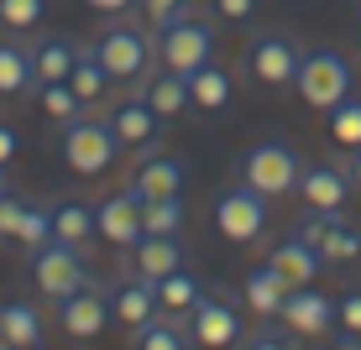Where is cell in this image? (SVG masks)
Returning a JSON list of instances; mask_svg holds the SVG:
<instances>
[{"mask_svg": "<svg viewBox=\"0 0 361 350\" xmlns=\"http://www.w3.org/2000/svg\"><path fill=\"white\" fill-rule=\"evenodd\" d=\"M16 241L27 246V251H37V246H47L53 241V215H47V209H27V220H21V230H16Z\"/></svg>", "mask_w": 361, "mask_h": 350, "instance_id": "e575fe53", "label": "cell"}, {"mask_svg": "<svg viewBox=\"0 0 361 350\" xmlns=\"http://www.w3.org/2000/svg\"><path fill=\"white\" fill-rule=\"evenodd\" d=\"M136 11H142L147 32H157V27H168L178 11H189V0H136Z\"/></svg>", "mask_w": 361, "mask_h": 350, "instance_id": "8d00e7d4", "label": "cell"}, {"mask_svg": "<svg viewBox=\"0 0 361 350\" xmlns=\"http://www.w3.org/2000/svg\"><path fill=\"white\" fill-rule=\"evenodd\" d=\"M267 267L278 272L288 287H314L319 267H325V256H319L314 246L304 241V235H288V241H278V246L267 251Z\"/></svg>", "mask_w": 361, "mask_h": 350, "instance_id": "ac0fdd59", "label": "cell"}, {"mask_svg": "<svg viewBox=\"0 0 361 350\" xmlns=\"http://www.w3.org/2000/svg\"><path fill=\"white\" fill-rule=\"evenodd\" d=\"M293 235H304V241L314 246L325 261H356V256H361V230L341 215V209H335V215H325V209H309V215L298 220Z\"/></svg>", "mask_w": 361, "mask_h": 350, "instance_id": "9c48e42d", "label": "cell"}, {"mask_svg": "<svg viewBox=\"0 0 361 350\" xmlns=\"http://www.w3.org/2000/svg\"><path fill=\"white\" fill-rule=\"evenodd\" d=\"M94 215H99V241H110L116 251H131L147 235L142 230V199L131 189H121V194H110L105 204H94Z\"/></svg>", "mask_w": 361, "mask_h": 350, "instance_id": "4fadbf2b", "label": "cell"}, {"mask_svg": "<svg viewBox=\"0 0 361 350\" xmlns=\"http://www.w3.org/2000/svg\"><path fill=\"white\" fill-rule=\"evenodd\" d=\"M204 298V287H199V277L189 267H178V272H168L163 282H157V304L168 308V314H189V308Z\"/></svg>", "mask_w": 361, "mask_h": 350, "instance_id": "f1b7e54d", "label": "cell"}, {"mask_svg": "<svg viewBox=\"0 0 361 350\" xmlns=\"http://www.w3.org/2000/svg\"><path fill=\"white\" fill-rule=\"evenodd\" d=\"M0 340L16 350H37L42 345V314L21 298H0Z\"/></svg>", "mask_w": 361, "mask_h": 350, "instance_id": "603a6c76", "label": "cell"}, {"mask_svg": "<svg viewBox=\"0 0 361 350\" xmlns=\"http://www.w3.org/2000/svg\"><path fill=\"white\" fill-rule=\"evenodd\" d=\"M278 319L288 324L298 340H325V335L335 330V298L314 293V287H293V293L283 298Z\"/></svg>", "mask_w": 361, "mask_h": 350, "instance_id": "7c38bea8", "label": "cell"}, {"mask_svg": "<svg viewBox=\"0 0 361 350\" xmlns=\"http://www.w3.org/2000/svg\"><path fill=\"white\" fill-rule=\"evenodd\" d=\"M298 63H304V47H298L288 32H257L252 42H246V53H241L246 79L262 84V89H288L298 79Z\"/></svg>", "mask_w": 361, "mask_h": 350, "instance_id": "277c9868", "label": "cell"}, {"mask_svg": "<svg viewBox=\"0 0 361 350\" xmlns=\"http://www.w3.org/2000/svg\"><path fill=\"white\" fill-rule=\"evenodd\" d=\"M27 209H32V199H21V194H0V241H16V230H21V220H27Z\"/></svg>", "mask_w": 361, "mask_h": 350, "instance_id": "d590c367", "label": "cell"}, {"mask_svg": "<svg viewBox=\"0 0 361 350\" xmlns=\"http://www.w3.org/2000/svg\"><path fill=\"white\" fill-rule=\"evenodd\" d=\"M73 58H79V47H73L68 37H42V42L32 47V79L37 84H68Z\"/></svg>", "mask_w": 361, "mask_h": 350, "instance_id": "cb8c5ba5", "label": "cell"}, {"mask_svg": "<svg viewBox=\"0 0 361 350\" xmlns=\"http://www.w3.org/2000/svg\"><path fill=\"white\" fill-rule=\"evenodd\" d=\"M0 345H6V340H0Z\"/></svg>", "mask_w": 361, "mask_h": 350, "instance_id": "7dc6e473", "label": "cell"}, {"mask_svg": "<svg viewBox=\"0 0 361 350\" xmlns=\"http://www.w3.org/2000/svg\"><path fill=\"white\" fill-rule=\"evenodd\" d=\"M204 6H209V16H215V21H252L262 0H204Z\"/></svg>", "mask_w": 361, "mask_h": 350, "instance_id": "f35d334b", "label": "cell"}, {"mask_svg": "<svg viewBox=\"0 0 361 350\" xmlns=\"http://www.w3.org/2000/svg\"><path fill=\"white\" fill-rule=\"evenodd\" d=\"M325 350H361V340H356V335H345V340H335V345H325Z\"/></svg>", "mask_w": 361, "mask_h": 350, "instance_id": "7bdbcfd3", "label": "cell"}, {"mask_svg": "<svg viewBox=\"0 0 361 350\" xmlns=\"http://www.w3.org/2000/svg\"><path fill=\"white\" fill-rule=\"evenodd\" d=\"M157 110L147 105V94H121L116 105L105 110V126L116 131V142L121 146H152L157 142Z\"/></svg>", "mask_w": 361, "mask_h": 350, "instance_id": "9a60e30c", "label": "cell"}, {"mask_svg": "<svg viewBox=\"0 0 361 350\" xmlns=\"http://www.w3.org/2000/svg\"><path fill=\"white\" fill-rule=\"evenodd\" d=\"M0 194H6V168H0Z\"/></svg>", "mask_w": 361, "mask_h": 350, "instance_id": "f6af8a7d", "label": "cell"}, {"mask_svg": "<svg viewBox=\"0 0 361 350\" xmlns=\"http://www.w3.org/2000/svg\"><path fill=\"white\" fill-rule=\"evenodd\" d=\"M356 42H361V11H356Z\"/></svg>", "mask_w": 361, "mask_h": 350, "instance_id": "ee69618b", "label": "cell"}, {"mask_svg": "<svg viewBox=\"0 0 361 350\" xmlns=\"http://www.w3.org/2000/svg\"><path fill=\"white\" fill-rule=\"evenodd\" d=\"M183 319H189L194 345H204V350H235V340H241V314H235V304L220 298V293H204Z\"/></svg>", "mask_w": 361, "mask_h": 350, "instance_id": "30bf717a", "label": "cell"}, {"mask_svg": "<svg viewBox=\"0 0 361 350\" xmlns=\"http://www.w3.org/2000/svg\"><path fill=\"white\" fill-rule=\"evenodd\" d=\"M335 324H341L345 335H356V340H361V287H351V293L335 298Z\"/></svg>", "mask_w": 361, "mask_h": 350, "instance_id": "74e56055", "label": "cell"}, {"mask_svg": "<svg viewBox=\"0 0 361 350\" xmlns=\"http://www.w3.org/2000/svg\"><path fill=\"white\" fill-rule=\"evenodd\" d=\"M163 314V304H157V282H147V277H131L126 282H116L110 287V319L121 324V330H142L147 319H157Z\"/></svg>", "mask_w": 361, "mask_h": 350, "instance_id": "2e32d148", "label": "cell"}, {"mask_svg": "<svg viewBox=\"0 0 361 350\" xmlns=\"http://www.w3.org/2000/svg\"><path fill=\"white\" fill-rule=\"evenodd\" d=\"M47 16V0H0V27L6 32H32Z\"/></svg>", "mask_w": 361, "mask_h": 350, "instance_id": "836d02e7", "label": "cell"}, {"mask_svg": "<svg viewBox=\"0 0 361 350\" xmlns=\"http://www.w3.org/2000/svg\"><path fill=\"white\" fill-rule=\"evenodd\" d=\"M32 282H37V293H42L47 304H63L79 287H90L94 277H90V267H84V251L47 241V246L32 251Z\"/></svg>", "mask_w": 361, "mask_h": 350, "instance_id": "52a82bcc", "label": "cell"}, {"mask_svg": "<svg viewBox=\"0 0 361 350\" xmlns=\"http://www.w3.org/2000/svg\"><path fill=\"white\" fill-rule=\"evenodd\" d=\"M0 350H16V345H0Z\"/></svg>", "mask_w": 361, "mask_h": 350, "instance_id": "bcb514c9", "label": "cell"}, {"mask_svg": "<svg viewBox=\"0 0 361 350\" xmlns=\"http://www.w3.org/2000/svg\"><path fill=\"white\" fill-rule=\"evenodd\" d=\"M16 152H21V136L0 120V168H11V162H16Z\"/></svg>", "mask_w": 361, "mask_h": 350, "instance_id": "ab89813d", "label": "cell"}, {"mask_svg": "<svg viewBox=\"0 0 361 350\" xmlns=\"http://www.w3.org/2000/svg\"><path fill=\"white\" fill-rule=\"evenodd\" d=\"M47 215H53V241L58 246L84 251L90 241H99V215H94V204H84V199H63V204H53Z\"/></svg>", "mask_w": 361, "mask_h": 350, "instance_id": "ffe728a7", "label": "cell"}, {"mask_svg": "<svg viewBox=\"0 0 361 350\" xmlns=\"http://www.w3.org/2000/svg\"><path fill=\"white\" fill-rule=\"evenodd\" d=\"M37 105H42L47 120H58V126H68V120L84 115V99L68 89V84H37Z\"/></svg>", "mask_w": 361, "mask_h": 350, "instance_id": "f546056e", "label": "cell"}, {"mask_svg": "<svg viewBox=\"0 0 361 350\" xmlns=\"http://www.w3.org/2000/svg\"><path fill=\"white\" fill-rule=\"evenodd\" d=\"M235 350H298V335L283 319H262V330H252L246 340H235Z\"/></svg>", "mask_w": 361, "mask_h": 350, "instance_id": "d6a6232c", "label": "cell"}, {"mask_svg": "<svg viewBox=\"0 0 361 350\" xmlns=\"http://www.w3.org/2000/svg\"><path fill=\"white\" fill-rule=\"evenodd\" d=\"M288 293H293V287L283 282L267 261H262V267H252V272L241 277V298H246V308H252L257 319H278V308H283V298H288Z\"/></svg>", "mask_w": 361, "mask_h": 350, "instance_id": "44dd1931", "label": "cell"}, {"mask_svg": "<svg viewBox=\"0 0 361 350\" xmlns=\"http://www.w3.org/2000/svg\"><path fill=\"white\" fill-rule=\"evenodd\" d=\"M215 230L226 235L231 246H252L257 235L267 230V199L257 189H246V183H235L215 199Z\"/></svg>", "mask_w": 361, "mask_h": 350, "instance_id": "ba28073f", "label": "cell"}, {"mask_svg": "<svg viewBox=\"0 0 361 350\" xmlns=\"http://www.w3.org/2000/svg\"><path fill=\"white\" fill-rule=\"evenodd\" d=\"M298 199H304L309 209H325V215H335V209H345V199H351V178H345V168H330V162H314V168L298 173Z\"/></svg>", "mask_w": 361, "mask_h": 350, "instance_id": "e0dca14e", "label": "cell"}, {"mask_svg": "<svg viewBox=\"0 0 361 350\" xmlns=\"http://www.w3.org/2000/svg\"><path fill=\"white\" fill-rule=\"evenodd\" d=\"M136 340L131 350H189L194 335H189V319H147L142 330H131Z\"/></svg>", "mask_w": 361, "mask_h": 350, "instance_id": "4316f807", "label": "cell"}, {"mask_svg": "<svg viewBox=\"0 0 361 350\" xmlns=\"http://www.w3.org/2000/svg\"><path fill=\"white\" fill-rule=\"evenodd\" d=\"M183 267V241L178 235H142V241L131 246V272L147 282H163L168 272Z\"/></svg>", "mask_w": 361, "mask_h": 350, "instance_id": "d6986e66", "label": "cell"}, {"mask_svg": "<svg viewBox=\"0 0 361 350\" xmlns=\"http://www.w3.org/2000/svg\"><path fill=\"white\" fill-rule=\"evenodd\" d=\"M27 89H37V79H32V47L0 42V94H27Z\"/></svg>", "mask_w": 361, "mask_h": 350, "instance_id": "83f0119b", "label": "cell"}, {"mask_svg": "<svg viewBox=\"0 0 361 350\" xmlns=\"http://www.w3.org/2000/svg\"><path fill=\"white\" fill-rule=\"evenodd\" d=\"M345 178H351V189L361 194V146H351V157H345Z\"/></svg>", "mask_w": 361, "mask_h": 350, "instance_id": "b9f144b4", "label": "cell"}, {"mask_svg": "<svg viewBox=\"0 0 361 350\" xmlns=\"http://www.w3.org/2000/svg\"><path fill=\"white\" fill-rule=\"evenodd\" d=\"M152 42H157V63L168 73H183V79H189L194 68L215 63V21H209L204 11H194V6L178 11L168 27H157Z\"/></svg>", "mask_w": 361, "mask_h": 350, "instance_id": "6da1fadb", "label": "cell"}, {"mask_svg": "<svg viewBox=\"0 0 361 350\" xmlns=\"http://www.w3.org/2000/svg\"><path fill=\"white\" fill-rule=\"evenodd\" d=\"M189 99H194V110H204V115H220V110H231V99H235L231 73L220 68V63L194 68V73H189Z\"/></svg>", "mask_w": 361, "mask_h": 350, "instance_id": "7402d4cb", "label": "cell"}, {"mask_svg": "<svg viewBox=\"0 0 361 350\" xmlns=\"http://www.w3.org/2000/svg\"><path fill=\"white\" fill-rule=\"evenodd\" d=\"M293 89L309 110H325L330 115V110L351 94V63H345L341 53H330V47H314V53H304V63H298Z\"/></svg>", "mask_w": 361, "mask_h": 350, "instance_id": "5b68a950", "label": "cell"}, {"mask_svg": "<svg viewBox=\"0 0 361 350\" xmlns=\"http://www.w3.org/2000/svg\"><path fill=\"white\" fill-rule=\"evenodd\" d=\"M84 6H94L99 16H126V11L136 6V0H84Z\"/></svg>", "mask_w": 361, "mask_h": 350, "instance_id": "60d3db41", "label": "cell"}, {"mask_svg": "<svg viewBox=\"0 0 361 350\" xmlns=\"http://www.w3.org/2000/svg\"><path fill=\"white\" fill-rule=\"evenodd\" d=\"M298 173H304V162L288 142H257L252 152L241 157V183L246 189H257L262 199H283L298 189Z\"/></svg>", "mask_w": 361, "mask_h": 350, "instance_id": "8992f818", "label": "cell"}, {"mask_svg": "<svg viewBox=\"0 0 361 350\" xmlns=\"http://www.w3.org/2000/svg\"><path fill=\"white\" fill-rule=\"evenodd\" d=\"M330 142L345 146V152L361 146V99H356V94H345L341 105L330 110Z\"/></svg>", "mask_w": 361, "mask_h": 350, "instance_id": "1f68e13d", "label": "cell"}, {"mask_svg": "<svg viewBox=\"0 0 361 350\" xmlns=\"http://www.w3.org/2000/svg\"><path fill=\"white\" fill-rule=\"evenodd\" d=\"M94 58L105 63V73L116 84H136L157 63V42H152V32L131 27V21H105L94 37Z\"/></svg>", "mask_w": 361, "mask_h": 350, "instance_id": "7a4b0ae2", "label": "cell"}, {"mask_svg": "<svg viewBox=\"0 0 361 350\" xmlns=\"http://www.w3.org/2000/svg\"><path fill=\"white\" fill-rule=\"evenodd\" d=\"M58 157H63V168L79 173V178H105V173L116 168V157H121V142H116V131H110L105 120L79 115V120H68V126L58 131Z\"/></svg>", "mask_w": 361, "mask_h": 350, "instance_id": "3957f363", "label": "cell"}, {"mask_svg": "<svg viewBox=\"0 0 361 350\" xmlns=\"http://www.w3.org/2000/svg\"><path fill=\"white\" fill-rule=\"evenodd\" d=\"M183 183H189V162H183V157H173V152H147V157L131 168L126 189L147 204V199H183Z\"/></svg>", "mask_w": 361, "mask_h": 350, "instance_id": "8fae6325", "label": "cell"}, {"mask_svg": "<svg viewBox=\"0 0 361 350\" xmlns=\"http://www.w3.org/2000/svg\"><path fill=\"white\" fill-rule=\"evenodd\" d=\"M110 73H105V63L94 58V47H79V58H73V73H68V89L84 99V105H99V99L110 94Z\"/></svg>", "mask_w": 361, "mask_h": 350, "instance_id": "d4e9b609", "label": "cell"}, {"mask_svg": "<svg viewBox=\"0 0 361 350\" xmlns=\"http://www.w3.org/2000/svg\"><path fill=\"white\" fill-rule=\"evenodd\" d=\"M142 230L147 235H178L183 230V199H147L142 204Z\"/></svg>", "mask_w": 361, "mask_h": 350, "instance_id": "4dcf8cb0", "label": "cell"}, {"mask_svg": "<svg viewBox=\"0 0 361 350\" xmlns=\"http://www.w3.org/2000/svg\"><path fill=\"white\" fill-rule=\"evenodd\" d=\"M142 94H147V105H152L163 120H168V115H183V110L194 105V99H189V79H183V73H168V68L152 73Z\"/></svg>", "mask_w": 361, "mask_h": 350, "instance_id": "484cf974", "label": "cell"}, {"mask_svg": "<svg viewBox=\"0 0 361 350\" xmlns=\"http://www.w3.org/2000/svg\"><path fill=\"white\" fill-rule=\"evenodd\" d=\"M58 324L73 335V340H94V335H105V324H110V293L105 287H79L73 298H63L58 304Z\"/></svg>", "mask_w": 361, "mask_h": 350, "instance_id": "5bb4252c", "label": "cell"}]
</instances>
